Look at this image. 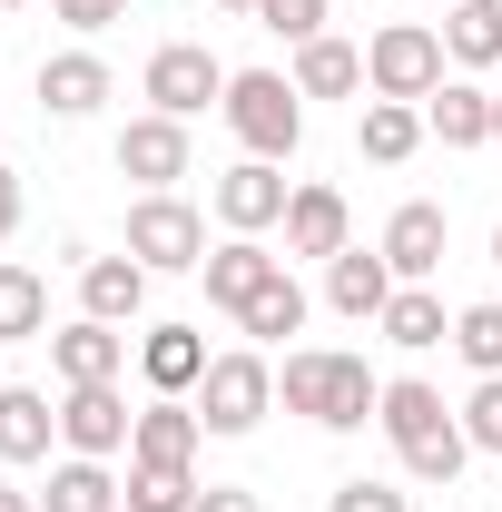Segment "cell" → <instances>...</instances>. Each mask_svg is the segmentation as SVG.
I'll return each instance as SVG.
<instances>
[{
  "label": "cell",
  "instance_id": "2",
  "mask_svg": "<svg viewBox=\"0 0 502 512\" xmlns=\"http://www.w3.org/2000/svg\"><path fill=\"white\" fill-rule=\"evenodd\" d=\"M227 128L247 138V158H296V138H306V89L286 79V69H237L227 79Z\"/></svg>",
  "mask_w": 502,
  "mask_h": 512
},
{
  "label": "cell",
  "instance_id": "9",
  "mask_svg": "<svg viewBox=\"0 0 502 512\" xmlns=\"http://www.w3.org/2000/svg\"><path fill=\"white\" fill-rule=\"evenodd\" d=\"M207 197H217V217H227L237 237H266V227H286V197H296V188L276 178V158H237Z\"/></svg>",
  "mask_w": 502,
  "mask_h": 512
},
{
  "label": "cell",
  "instance_id": "43",
  "mask_svg": "<svg viewBox=\"0 0 502 512\" xmlns=\"http://www.w3.org/2000/svg\"><path fill=\"white\" fill-rule=\"evenodd\" d=\"M434 10H453V0H434Z\"/></svg>",
  "mask_w": 502,
  "mask_h": 512
},
{
  "label": "cell",
  "instance_id": "29",
  "mask_svg": "<svg viewBox=\"0 0 502 512\" xmlns=\"http://www.w3.org/2000/svg\"><path fill=\"white\" fill-rule=\"evenodd\" d=\"M256 335V345H286V335H296V325H306V286H296V276H286V266H276V286H266V296H256L247 316H237Z\"/></svg>",
  "mask_w": 502,
  "mask_h": 512
},
{
  "label": "cell",
  "instance_id": "35",
  "mask_svg": "<svg viewBox=\"0 0 502 512\" xmlns=\"http://www.w3.org/2000/svg\"><path fill=\"white\" fill-rule=\"evenodd\" d=\"M69 30H109V20H128V0H50Z\"/></svg>",
  "mask_w": 502,
  "mask_h": 512
},
{
  "label": "cell",
  "instance_id": "20",
  "mask_svg": "<svg viewBox=\"0 0 502 512\" xmlns=\"http://www.w3.org/2000/svg\"><path fill=\"white\" fill-rule=\"evenodd\" d=\"M50 434H60V404L30 384H0V463H50Z\"/></svg>",
  "mask_w": 502,
  "mask_h": 512
},
{
  "label": "cell",
  "instance_id": "27",
  "mask_svg": "<svg viewBox=\"0 0 502 512\" xmlns=\"http://www.w3.org/2000/svg\"><path fill=\"white\" fill-rule=\"evenodd\" d=\"M30 335H50V286L0 256V345H30Z\"/></svg>",
  "mask_w": 502,
  "mask_h": 512
},
{
  "label": "cell",
  "instance_id": "10",
  "mask_svg": "<svg viewBox=\"0 0 502 512\" xmlns=\"http://www.w3.org/2000/svg\"><path fill=\"white\" fill-rule=\"evenodd\" d=\"M345 247H355V207H345V188L306 178V188L286 197V256H345Z\"/></svg>",
  "mask_w": 502,
  "mask_h": 512
},
{
  "label": "cell",
  "instance_id": "1",
  "mask_svg": "<svg viewBox=\"0 0 502 512\" xmlns=\"http://www.w3.org/2000/svg\"><path fill=\"white\" fill-rule=\"evenodd\" d=\"M276 394H286V414H306L325 434H365L375 404H384V384L365 375V355H335V345H296L286 375H276Z\"/></svg>",
  "mask_w": 502,
  "mask_h": 512
},
{
  "label": "cell",
  "instance_id": "8",
  "mask_svg": "<svg viewBox=\"0 0 502 512\" xmlns=\"http://www.w3.org/2000/svg\"><path fill=\"white\" fill-rule=\"evenodd\" d=\"M119 178H138V197H168L188 178V119H128L119 128Z\"/></svg>",
  "mask_w": 502,
  "mask_h": 512
},
{
  "label": "cell",
  "instance_id": "41",
  "mask_svg": "<svg viewBox=\"0 0 502 512\" xmlns=\"http://www.w3.org/2000/svg\"><path fill=\"white\" fill-rule=\"evenodd\" d=\"M493 266H502V227H493Z\"/></svg>",
  "mask_w": 502,
  "mask_h": 512
},
{
  "label": "cell",
  "instance_id": "26",
  "mask_svg": "<svg viewBox=\"0 0 502 512\" xmlns=\"http://www.w3.org/2000/svg\"><path fill=\"white\" fill-rule=\"evenodd\" d=\"M384 345H404V355H424V345H453V325H443V296L424 286H394V306H384Z\"/></svg>",
  "mask_w": 502,
  "mask_h": 512
},
{
  "label": "cell",
  "instance_id": "30",
  "mask_svg": "<svg viewBox=\"0 0 502 512\" xmlns=\"http://www.w3.org/2000/svg\"><path fill=\"white\" fill-rule=\"evenodd\" d=\"M394 463H404L414 483H443V493H453V473L473 463V434H463V424H443V434H424V444H414V453H394Z\"/></svg>",
  "mask_w": 502,
  "mask_h": 512
},
{
  "label": "cell",
  "instance_id": "17",
  "mask_svg": "<svg viewBox=\"0 0 502 512\" xmlns=\"http://www.w3.org/2000/svg\"><path fill=\"white\" fill-rule=\"evenodd\" d=\"M138 306H148V266H138V256H89V266H79V316L138 325Z\"/></svg>",
  "mask_w": 502,
  "mask_h": 512
},
{
  "label": "cell",
  "instance_id": "38",
  "mask_svg": "<svg viewBox=\"0 0 502 512\" xmlns=\"http://www.w3.org/2000/svg\"><path fill=\"white\" fill-rule=\"evenodd\" d=\"M0 512H40V493H10V483H0Z\"/></svg>",
  "mask_w": 502,
  "mask_h": 512
},
{
  "label": "cell",
  "instance_id": "31",
  "mask_svg": "<svg viewBox=\"0 0 502 512\" xmlns=\"http://www.w3.org/2000/svg\"><path fill=\"white\" fill-rule=\"evenodd\" d=\"M453 355H463L473 375H502V306H493V296L453 316Z\"/></svg>",
  "mask_w": 502,
  "mask_h": 512
},
{
  "label": "cell",
  "instance_id": "28",
  "mask_svg": "<svg viewBox=\"0 0 502 512\" xmlns=\"http://www.w3.org/2000/svg\"><path fill=\"white\" fill-rule=\"evenodd\" d=\"M128 512H197V463H138L128 453Z\"/></svg>",
  "mask_w": 502,
  "mask_h": 512
},
{
  "label": "cell",
  "instance_id": "6",
  "mask_svg": "<svg viewBox=\"0 0 502 512\" xmlns=\"http://www.w3.org/2000/svg\"><path fill=\"white\" fill-rule=\"evenodd\" d=\"M227 79L237 69H217L207 40H168L148 60V99H158V119H197V109H227Z\"/></svg>",
  "mask_w": 502,
  "mask_h": 512
},
{
  "label": "cell",
  "instance_id": "16",
  "mask_svg": "<svg viewBox=\"0 0 502 512\" xmlns=\"http://www.w3.org/2000/svg\"><path fill=\"white\" fill-rule=\"evenodd\" d=\"M207 365H217V355H207L197 325H148V335H138V375H148V394H197Z\"/></svg>",
  "mask_w": 502,
  "mask_h": 512
},
{
  "label": "cell",
  "instance_id": "7",
  "mask_svg": "<svg viewBox=\"0 0 502 512\" xmlns=\"http://www.w3.org/2000/svg\"><path fill=\"white\" fill-rule=\"evenodd\" d=\"M128 434H138V414H128L119 384H69V394H60V444L69 453L109 463V453H128Z\"/></svg>",
  "mask_w": 502,
  "mask_h": 512
},
{
  "label": "cell",
  "instance_id": "24",
  "mask_svg": "<svg viewBox=\"0 0 502 512\" xmlns=\"http://www.w3.org/2000/svg\"><path fill=\"white\" fill-rule=\"evenodd\" d=\"M296 89H306V99H355V89H365V50L335 40V30L306 40V50H296Z\"/></svg>",
  "mask_w": 502,
  "mask_h": 512
},
{
  "label": "cell",
  "instance_id": "12",
  "mask_svg": "<svg viewBox=\"0 0 502 512\" xmlns=\"http://www.w3.org/2000/svg\"><path fill=\"white\" fill-rule=\"evenodd\" d=\"M394 286H404V276H394V266H384V247H345V256H325V306H335V316H384V306H394Z\"/></svg>",
  "mask_w": 502,
  "mask_h": 512
},
{
  "label": "cell",
  "instance_id": "36",
  "mask_svg": "<svg viewBox=\"0 0 502 512\" xmlns=\"http://www.w3.org/2000/svg\"><path fill=\"white\" fill-rule=\"evenodd\" d=\"M197 512H266V503H256L247 483H207V493H197Z\"/></svg>",
  "mask_w": 502,
  "mask_h": 512
},
{
  "label": "cell",
  "instance_id": "34",
  "mask_svg": "<svg viewBox=\"0 0 502 512\" xmlns=\"http://www.w3.org/2000/svg\"><path fill=\"white\" fill-rule=\"evenodd\" d=\"M335 512H414V503H404L394 483H365V473H355V483H335Z\"/></svg>",
  "mask_w": 502,
  "mask_h": 512
},
{
  "label": "cell",
  "instance_id": "5",
  "mask_svg": "<svg viewBox=\"0 0 502 512\" xmlns=\"http://www.w3.org/2000/svg\"><path fill=\"white\" fill-rule=\"evenodd\" d=\"M266 414H276V365H266V355L237 345V355H217V365L197 375V424H207V434H256Z\"/></svg>",
  "mask_w": 502,
  "mask_h": 512
},
{
  "label": "cell",
  "instance_id": "37",
  "mask_svg": "<svg viewBox=\"0 0 502 512\" xmlns=\"http://www.w3.org/2000/svg\"><path fill=\"white\" fill-rule=\"evenodd\" d=\"M10 227H20V178L0 168V237H10Z\"/></svg>",
  "mask_w": 502,
  "mask_h": 512
},
{
  "label": "cell",
  "instance_id": "11",
  "mask_svg": "<svg viewBox=\"0 0 502 512\" xmlns=\"http://www.w3.org/2000/svg\"><path fill=\"white\" fill-rule=\"evenodd\" d=\"M276 266H286V256H266L256 237H227V247L197 266V276H207V306H217V316H247L256 296L276 286Z\"/></svg>",
  "mask_w": 502,
  "mask_h": 512
},
{
  "label": "cell",
  "instance_id": "39",
  "mask_svg": "<svg viewBox=\"0 0 502 512\" xmlns=\"http://www.w3.org/2000/svg\"><path fill=\"white\" fill-rule=\"evenodd\" d=\"M493 148H502V89H493Z\"/></svg>",
  "mask_w": 502,
  "mask_h": 512
},
{
  "label": "cell",
  "instance_id": "14",
  "mask_svg": "<svg viewBox=\"0 0 502 512\" xmlns=\"http://www.w3.org/2000/svg\"><path fill=\"white\" fill-rule=\"evenodd\" d=\"M50 365H60V384H119L128 375V335L99 325V316H79V325L50 335Z\"/></svg>",
  "mask_w": 502,
  "mask_h": 512
},
{
  "label": "cell",
  "instance_id": "15",
  "mask_svg": "<svg viewBox=\"0 0 502 512\" xmlns=\"http://www.w3.org/2000/svg\"><path fill=\"white\" fill-rule=\"evenodd\" d=\"M384 266H394L404 286H424V276L443 266V207L434 197H404V207L384 217Z\"/></svg>",
  "mask_w": 502,
  "mask_h": 512
},
{
  "label": "cell",
  "instance_id": "32",
  "mask_svg": "<svg viewBox=\"0 0 502 512\" xmlns=\"http://www.w3.org/2000/svg\"><path fill=\"white\" fill-rule=\"evenodd\" d=\"M325 10H335V0H256V20H266L276 40H296V50L325 40Z\"/></svg>",
  "mask_w": 502,
  "mask_h": 512
},
{
  "label": "cell",
  "instance_id": "3",
  "mask_svg": "<svg viewBox=\"0 0 502 512\" xmlns=\"http://www.w3.org/2000/svg\"><path fill=\"white\" fill-rule=\"evenodd\" d=\"M365 89L424 109V99L443 89V30H424V20H384L375 40H365Z\"/></svg>",
  "mask_w": 502,
  "mask_h": 512
},
{
  "label": "cell",
  "instance_id": "4",
  "mask_svg": "<svg viewBox=\"0 0 502 512\" xmlns=\"http://www.w3.org/2000/svg\"><path fill=\"white\" fill-rule=\"evenodd\" d=\"M128 256L148 266V276H197L207 266V217H197L188 197H138L128 207Z\"/></svg>",
  "mask_w": 502,
  "mask_h": 512
},
{
  "label": "cell",
  "instance_id": "21",
  "mask_svg": "<svg viewBox=\"0 0 502 512\" xmlns=\"http://www.w3.org/2000/svg\"><path fill=\"white\" fill-rule=\"evenodd\" d=\"M375 424H384V444H394V453H414L424 434H443V424H463V414H443V394H434V384H414V375H404V384H384Z\"/></svg>",
  "mask_w": 502,
  "mask_h": 512
},
{
  "label": "cell",
  "instance_id": "40",
  "mask_svg": "<svg viewBox=\"0 0 502 512\" xmlns=\"http://www.w3.org/2000/svg\"><path fill=\"white\" fill-rule=\"evenodd\" d=\"M217 10H247V20H256V0H217Z\"/></svg>",
  "mask_w": 502,
  "mask_h": 512
},
{
  "label": "cell",
  "instance_id": "23",
  "mask_svg": "<svg viewBox=\"0 0 502 512\" xmlns=\"http://www.w3.org/2000/svg\"><path fill=\"white\" fill-rule=\"evenodd\" d=\"M443 60L453 69H493L502 60V0H453L443 10Z\"/></svg>",
  "mask_w": 502,
  "mask_h": 512
},
{
  "label": "cell",
  "instance_id": "19",
  "mask_svg": "<svg viewBox=\"0 0 502 512\" xmlns=\"http://www.w3.org/2000/svg\"><path fill=\"white\" fill-rule=\"evenodd\" d=\"M197 444H207V424H197L188 394H158V404L138 414V434H128L138 463H197Z\"/></svg>",
  "mask_w": 502,
  "mask_h": 512
},
{
  "label": "cell",
  "instance_id": "25",
  "mask_svg": "<svg viewBox=\"0 0 502 512\" xmlns=\"http://www.w3.org/2000/svg\"><path fill=\"white\" fill-rule=\"evenodd\" d=\"M128 493L109 483V463H89V453H69V463H50V493H40V512H119Z\"/></svg>",
  "mask_w": 502,
  "mask_h": 512
},
{
  "label": "cell",
  "instance_id": "33",
  "mask_svg": "<svg viewBox=\"0 0 502 512\" xmlns=\"http://www.w3.org/2000/svg\"><path fill=\"white\" fill-rule=\"evenodd\" d=\"M463 434H473V453H502V375L473 384V404H463Z\"/></svg>",
  "mask_w": 502,
  "mask_h": 512
},
{
  "label": "cell",
  "instance_id": "22",
  "mask_svg": "<svg viewBox=\"0 0 502 512\" xmlns=\"http://www.w3.org/2000/svg\"><path fill=\"white\" fill-rule=\"evenodd\" d=\"M355 138H365V158H375V168H404V158H414L434 128H424V109H414V99H365Z\"/></svg>",
  "mask_w": 502,
  "mask_h": 512
},
{
  "label": "cell",
  "instance_id": "18",
  "mask_svg": "<svg viewBox=\"0 0 502 512\" xmlns=\"http://www.w3.org/2000/svg\"><path fill=\"white\" fill-rule=\"evenodd\" d=\"M424 128H434L443 148H493V89L483 79H443L434 99H424Z\"/></svg>",
  "mask_w": 502,
  "mask_h": 512
},
{
  "label": "cell",
  "instance_id": "13",
  "mask_svg": "<svg viewBox=\"0 0 502 512\" xmlns=\"http://www.w3.org/2000/svg\"><path fill=\"white\" fill-rule=\"evenodd\" d=\"M109 89H119V79H109L99 50H60V60H40V109H50V119H99Z\"/></svg>",
  "mask_w": 502,
  "mask_h": 512
},
{
  "label": "cell",
  "instance_id": "42",
  "mask_svg": "<svg viewBox=\"0 0 502 512\" xmlns=\"http://www.w3.org/2000/svg\"><path fill=\"white\" fill-rule=\"evenodd\" d=\"M0 10H20V0H0Z\"/></svg>",
  "mask_w": 502,
  "mask_h": 512
}]
</instances>
